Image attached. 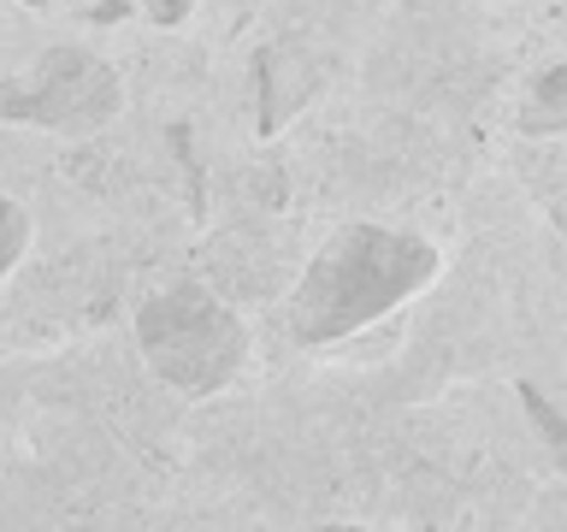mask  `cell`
I'll use <instances>...</instances> for the list:
<instances>
[{
	"label": "cell",
	"mask_w": 567,
	"mask_h": 532,
	"mask_svg": "<svg viewBox=\"0 0 567 532\" xmlns=\"http://www.w3.org/2000/svg\"><path fill=\"white\" fill-rule=\"evenodd\" d=\"M520 131L526 136H561L567 131V65H544V78L520 101Z\"/></svg>",
	"instance_id": "5b68a950"
},
{
	"label": "cell",
	"mask_w": 567,
	"mask_h": 532,
	"mask_svg": "<svg viewBox=\"0 0 567 532\" xmlns=\"http://www.w3.org/2000/svg\"><path fill=\"white\" fill-rule=\"evenodd\" d=\"M520 402L532 408V420H538V432L549 438V450H561V443H567V432H561V420H556V408H549V402L538 397V385H520Z\"/></svg>",
	"instance_id": "52a82bcc"
},
{
	"label": "cell",
	"mask_w": 567,
	"mask_h": 532,
	"mask_svg": "<svg viewBox=\"0 0 567 532\" xmlns=\"http://www.w3.org/2000/svg\"><path fill=\"white\" fill-rule=\"evenodd\" d=\"M124 106L118 71L95 60L89 48H48L30 71L0 89V119L7 124H30V131H101L113 124Z\"/></svg>",
	"instance_id": "3957f363"
},
{
	"label": "cell",
	"mask_w": 567,
	"mask_h": 532,
	"mask_svg": "<svg viewBox=\"0 0 567 532\" xmlns=\"http://www.w3.org/2000/svg\"><path fill=\"white\" fill-rule=\"evenodd\" d=\"M136 349L159 385L184 397H213L248 361V326L202 278H177L136 308Z\"/></svg>",
	"instance_id": "7a4b0ae2"
},
{
	"label": "cell",
	"mask_w": 567,
	"mask_h": 532,
	"mask_svg": "<svg viewBox=\"0 0 567 532\" xmlns=\"http://www.w3.org/2000/svg\"><path fill=\"white\" fill-rule=\"evenodd\" d=\"M24 248H30V213L0 190V284L12 278V266L24 260Z\"/></svg>",
	"instance_id": "8992f818"
},
{
	"label": "cell",
	"mask_w": 567,
	"mask_h": 532,
	"mask_svg": "<svg viewBox=\"0 0 567 532\" xmlns=\"http://www.w3.org/2000/svg\"><path fill=\"white\" fill-rule=\"evenodd\" d=\"M437 266H443V255L425 237H414V231L367 225V219L343 225L301 266L296 290L284 301V326L308 349L349 344L354 331L379 326L402 301H414L437 278Z\"/></svg>",
	"instance_id": "6da1fadb"
},
{
	"label": "cell",
	"mask_w": 567,
	"mask_h": 532,
	"mask_svg": "<svg viewBox=\"0 0 567 532\" xmlns=\"http://www.w3.org/2000/svg\"><path fill=\"white\" fill-rule=\"evenodd\" d=\"M24 7H48V0H24Z\"/></svg>",
	"instance_id": "9c48e42d"
},
{
	"label": "cell",
	"mask_w": 567,
	"mask_h": 532,
	"mask_svg": "<svg viewBox=\"0 0 567 532\" xmlns=\"http://www.w3.org/2000/svg\"><path fill=\"white\" fill-rule=\"evenodd\" d=\"M189 7H195V0H148V18H154V24H184Z\"/></svg>",
	"instance_id": "ba28073f"
},
{
	"label": "cell",
	"mask_w": 567,
	"mask_h": 532,
	"mask_svg": "<svg viewBox=\"0 0 567 532\" xmlns=\"http://www.w3.org/2000/svg\"><path fill=\"white\" fill-rule=\"evenodd\" d=\"M313 78H319V71L308 65V53H301V48H290V42L260 48V60H255V119H260V136H278L284 124L296 119V106L313 95Z\"/></svg>",
	"instance_id": "277c9868"
}]
</instances>
